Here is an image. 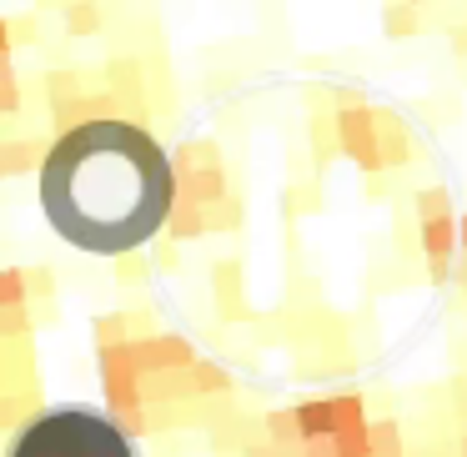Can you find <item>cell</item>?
<instances>
[{
    "label": "cell",
    "instance_id": "obj_14",
    "mask_svg": "<svg viewBox=\"0 0 467 457\" xmlns=\"http://www.w3.org/2000/svg\"><path fill=\"white\" fill-rule=\"evenodd\" d=\"M0 292H5V306H21L26 302V276L11 266V272L0 276Z\"/></svg>",
    "mask_w": 467,
    "mask_h": 457
},
{
    "label": "cell",
    "instance_id": "obj_20",
    "mask_svg": "<svg viewBox=\"0 0 467 457\" xmlns=\"http://www.w3.org/2000/svg\"><path fill=\"white\" fill-rule=\"evenodd\" d=\"M462 242H467V216H462Z\"/></svg>",
    "mask_w": 467,
    "mask_h": 457
},
{
    "label": "cell",
    "instance_id": "obj_7",
    "mask_svg": "<svg viewBox=\"0 0 467 457\" xmlns=\"http://www.w3.org/2000/svg\"><path fill=\"white\" fill-rule=\"evenodd\" d=\"M452 246H457L452 216H442V222H422V252H427V262H447V256H452Z\"/></svg>",
    "mask_w": 467,
    "mask_h": 457
},
{
    "label": "cell",
    "instance_id": "obj_10",
    "mask_svg": "<svg viewBox=\"0 0 467 457\" xmlns=\"http://www.w3.org/2000/svg\"><path fill=\"white\" fill-rule=\"evenodd\" d=\"M417 212H422V222H442V216H452V196L432 186V192L417 196Z\"/></svg>",
    "mask_w": 467,
    "mask_h": 457
},
{
    "label": "cell",
    "instance_id": "obj_17",
    "mask_svg": "<svg viewBox=\"0 0 467 457\" xmlns=\"http://www.w3.org/2000/svg\"><path fill=\"white\" fill-rule=\"evenodd\" d=\"M5 332H11V337L26 332V306H5Z\"/></svg>",
    "mask_w": 467,
    "mask_h": 457
},
{
    "label": "cell",
    "instance_id": "obj_5",
    "mask_svg": "<svg viewBox=\"0 0 467 457\" xmlns=\"http://www.w3.org/2000/svg\"><path fill=\"white\" fill-rule=\"evenodd\" d=\"M136 362H141V372H176V367L192 372L202 357H196L182 337H146V342H136Z\"/></svg>",
    "mask_w": 467,
    "mask_h": 457
},
{
    "label": "cell",
    "instance_id": "obj_13",
    "mask_svg": "<svg viewBox=\"0 0 467 457\" xmlns=\"http://www.w3.org/2000/svg\"><path fill=\"white\" fill-rule=\"evenodd\" d=\"M66 26H71L76 36H86V31L101 26V16H96V5H71V11H66Z\"/></svg>",
    "mask_w": 467,
    "mask_h": 457
},
{
    "label": "cell",
    "instance_id": "obj_9",
    "mask_svg": "<svg viewBox=\"0 0 467 457\" xmlns=\"http://www.w3.org/2000/svg\"><path fill=\"white\" fill-rule=\"evenodd\" d=\"M186 382H192L196 392H222V387H226V372H222L216 362H196L192 372H186Z\"/></svg>",
    "mask_w": 467,
    "mask_h": 457
},
{
    "label": "cell",
    "instance_id": "obj_11",
    "mask_svg": "<svg viewBox=\"0 0 467 457\" xmlns=\"http://www.w3.org/2000/svg\"><path fill=\"white\" fill-rule=\"evenodd\" d=\"M31 156H36V146H21V141H11L5 151H0V171H5V176H21L26 166H31Z\"/></svg>",
    "mask_w": 467,
    "mask_h": 457
},
{
    "label": "cell",
    "instance_id": "obj_1",
    "mask_svg": "<svg viewBox=\"0 0 467 457\" xmlns=\"http://www.w3.org/2000/svg\"><path fill=\"white\" fill-rule=\"evenodd\" d=\"M176 161L126 116H91L41 156V212L66 246L126 256L146 246L182 202Z\"/></svg>",
    "mask_w": 467,
    "mask_h": 457
},
{
    "label": "cell",
    "instance_id": "obj_16",
    "mask_svg": "<svg viewBox=\"0 0 467 457\" xmlns=\"http://www.w3.org/2000/svg\"><path fill=\"white\" fill-rule=\"evenodd\" d=\"M302 457H342V447H337V437H312V442H302Z\"/></svg>",
    "mask_w": 467,
    "mask_h": 457
},
{
    "label": "cell",
    "instance_id": "obj_2",
    "mask_svg": "<svg viewBox=\"0 0 467 457\" xmlns=\"http://www.w3.org/2000/svg\"><path fill=\"white\" fill-rule=\"evenodd\" d=\"M5 457H136V437L91 407H51L16 427Z\"/></svg>",
    "mask_w": 467,
    "mask_h": 457
},
{
    "label": "cell",
    "instance_id": "obj_19",
    "mask_svg": "<svg viewBox=\"0 0 467 457\" xmlns=\"http://www.w3.org/2000/svg\"><path fill=\"white\" fill-rule=\"evenodd\" d=\"M246 457H282V447H252Z\"/></svg>",
    "mask_w": 467,
    "mask_h": 457
},
{
    "label": "cell",
    "instance_id": "obj_18",
    "mask_svg": "<svg viewBox=\"0 0 467 457\" xmlns=\"http://www.w3.org/2000/svg\"><path fill=\"white\" fill-rule=\"evenodd\" d=\"M387 31H412V11H387Z\"/></svg>",
    "mask_w": 467,
    "mask_h": 457
},
{
    "label": "cell",
    "instance_id": "obj_3",
    "mask_svg": "<svg viewBox=\"0 0 467 457\" xmlns=\"http://www.w3.org/2000/svg\"><path fill=\"white\" fill-rule=\"evenodd\" d=\"M136 372H141V362H136V342H121V347H106L101 352L106 397H111L116 407H126V412L141 402V397H136Z\"/></svg>",
    "mask_w": 467,
    "mask_h": 457
},
{
    "label": "cell",
    "instance_id": "obj_6",
    "mask_svg": "<svg viewBox=\"0 0 467 457\" xmlns=\"http://www.w3.org/2000/svg\"><path fill=\"white\" fill-rule=\"evenodd\" d=\"M296 417H302V437H337V397H306L296 402Z\"/></svg>",
    "mask_w": 467,
    "mask_h": 457
},
{
    "label": "cell",
    "instance_id": "obj_8",
    "mask_svg": "<svg viewBox=\"0 0 467 457\" xmlns=\"http://www.w3.org/2000/svg\"><path fill=\"white\" fill-rule=\"evenodd\" d=\"M266 437H272V447H302V417H296V407H286V412H266Z\"/></svg>",
    "mask_w": 467,
    "mask_h": 457
},
{
    "label": "cell",
    "instance_id": "obj_4",
    "mask_svg": "<svg viewBox=\"0 0 467 457\" xmlns=\"http://www.w3.org/2000/svg\"><path fill=\"white\" fill-rule=\"evenodd\" d=\"M337 141H342V151L352 156L357 166H367V171H382V151H377V126L367 111H357V106H347L342 116H337Z\"/></svg>",
    "mask_w": 467,
    "mask_h": 457
},
{
    "label": "cell",
    "instance_id": "obj_21",
    "mask_svg": "<svg viewBox=\"0 0 467 457\" xmlns=\"http://www.w3.org/2000/svg\"><path fill=\"white\" fill-rule=\"evenodd\" d=\"M462 457H467V437H462Z\"/></svg>",
    "mask_w": 467,
    "mask_h": 457
},
{
    "label": "cell",
    "instance_id": "obj_12",
    "mask_svg": "<svg viewBox=\"0 0 467 457\" xmlns=\"http://www.w3.org/2000/svg\"><path fill=\"white\" fill-rule=\"evenodd\" d=\"M372 447H377V457H402V447H397V422H372Z\"/></svg>",
    "mask_w": 467,
    "mask_h": 457
},
{
    "label": "cell",
    "instance_id": "obj_15",
    "mask_svg": "<svg viewBox=\"0 0 467 457\" xmlns=\"http://www.w3.org/2000/svg\"><path fill=\"white\" fill-rule=\"evenodd\" d=\"M0 106H5V111H16V106H21V91H16V76H11V61L0 66Z\"/></svg>",
    "mask_w": 467,
    "mask_h": 457
}]
</instances>
